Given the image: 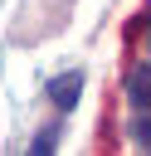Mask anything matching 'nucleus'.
<instances>
[{"label":"nucleus","instance_id":"nucleus-2","mask_svg":"<svg viewBox=\"0 0 151 156\" xmlns=\"http://www.w3.org/2000/svg\"><path fill=\"white\" fill-rule=\"evenodd\" d=\"M127 98H132L136 107H146V112H151V68H136V73H132V88H127Z\"/></svg>","mask_w":151,"mask_h":156},{"label":"nucleus","instance_id":"nucleus-3","mask_svg":"<svg viewBox=\"0 0 151 156\" xmlns=\"http://www.w3.org/2000/svg\"><path fill=\"white\" fill-rule=\"evenodd\" d=\"M136 141H141V146H151V112L136 122Z\"/></svg>","mask_w":151,"mask_h":156},{"label":"nucleus","instance_id":"nucleus-1","mask_svg":"<svg viewBox=\"0 0 151 156\" xmlns=\"http://www.w3.org/2000/svg\"><path fill=\"white\" fill-rule=\"evenodd\" d=\"M78 88H83V73H63V78L49 83V98H54L58 107H73V102H78Z\"/></svg>","mask_w":151,"mask_h":156}]
</instances>
